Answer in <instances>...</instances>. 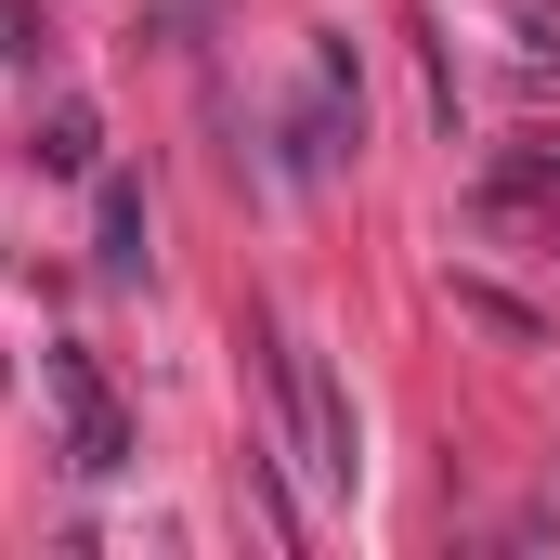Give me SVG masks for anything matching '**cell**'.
<instances>
[{"label": "cell", "mask_w": 560, "mask_h": 560, "mask_svg": "<svg viewBox=\"0 0 560 560\" xmlns=\"http://www.w3.org/2000/svg\"><path fill=\"white\" fill-rule=\"evenodd\" d=\"M275 378H287V456H300L326 495H352V469H365V456H352V392H339V365H326L313 339H287Z\"/></svg>", "instance_id": "obj_1"}, {"label": "cell", "mask_w": 560, "mask_h": 560, "mask_svg": "<svg viewBox=\"0 0 560 560\" xmlns=\"http://www.w3.org/2000/svg\"><path fill=\"white\" fill-rule=\"evenodd\" d=\"M92 196H105V209H92V222H105V248H92L105 287H143V183L131 170H92Z\"/></svg>", "instance_id": "obj_3"}, {"label": "cell", "mask_w": 560, "mask_h": 560, "mask_svg": "<svg viewBox=\"0 0 560 560\" xmlns=\"http://www.w3.org/2000/svg\"><path fill=\"white\" fill-rule=\"evenodd\" d=\"M92 143H105V131H92V105H66V118H52V143H39V156H52V170H105Z\"/></svg>", "instance_id": "obj_4"}, {"label": "cell", "mask_w": 560, "mask_h": 560, "mask_svg": "<svg viewBox=\"0 0 560 560\" xmlns=\"http://www.w3.org/2000/svg\"><path fill=\"white\" fill-rule=\"evenodd\" d=\"M52 405H66V456L105 482V469H131V418H118V392H105V365L92 352H52Z\"/></svg>", "instance_id": "obj_2"}]
</instances>
